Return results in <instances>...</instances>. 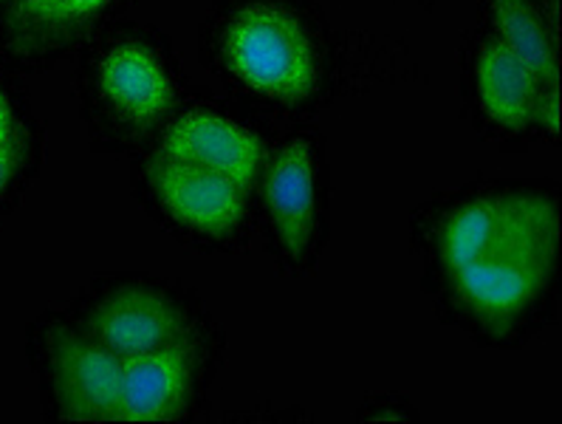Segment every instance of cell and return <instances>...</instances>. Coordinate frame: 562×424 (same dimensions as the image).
Segmentation results:
<instances>
[{
    "label": "cell",
    "instance_id": "5b68a950",
    "mask_svg": "<svg viewBox=\"0 0 562 424\" xmlns=\"http://www.w3.org/2000/svg\"><path fill=\"white\" fill-rule=\"evenodd\" d=\"M161 156L204 167L235 181L246 192L255 187L263 167V142L258 133L212 111H187L167 127Z\"/></svg>",
    "mask_w": 562,
    "mask_h": 424
},
{
    "label": "cell",
    "instance_id": "52a82bcc",
    "mask_svg": "<svg viewBox=\"0 0 562 424\" xmlns=\"http://www.w3.org/2000/svg\"><path fill=\"white\" fill-rule=\"evenodd\" d=\"M195 354L187 339L153 354L125 359L116 422H172L187 408Z\"/></svg>",
    "mask_w": 562,
    "mask_h": 424
},
{
    "label": "cell",
    "instance_id": "9c48e42d",
    "mask_svg": "<svg viewBox=\"0 0 562 424\" xmlns=\"http://www.w3.org/2000/svg\"><path fill=\"white\" fill-rule=\"evenodd\" d=\"M102 97L133 125H150L172 105L165 63L142 43H120L100 63Z\"/></svg>",
    "mask_w": 562,
    "mask_h": 424
},
{
    "label": "cell",
    "instance_id": "5bb4252c",
    "mask_svg": "<svg viewBox=\"0 0 562 424\" xmlns=\"http://www.w3.org/2000/svg\"><path fill=\"white\" fill-rule=\"evenodd\" d=\"M18 161H21V136L14 131L7 142H0V192L12 181Z\"/></svg>",
    "mask_w": 562,
    "mask_h": 424
},
{
    "label": "cell",
    "instance_id": "9a60e30c",
    "mask_svg": "<svg viewBox=\"0 0 562 424\" xmlns=\"http://www.w3.org/2000/svg\"><path fill=\"white\" fill-rule=\"evenodd\" d=\"M14 131H18V127H14L12 120V108H9L7 93L0 91V142H7Z\"/></svg>",
    "mask_w": 562,
    "mask_h": 424
},
{
    "label": "cell",
    "instance_id": "8992f818",
    "mask_svg": "<svg viewBox=\"0 0 562 424\" xmlns=\"http://www.w3.org/2000/svg\"><path fill=\"white\" fill-rule=\"evenodd\" d=\"M88 337L111 348L116 357L133 359L181 343L184 314L165 294L150 289H125L93 309Z\"/></svg>",
    "mask_w": 562,
    "mask_h": 424
},
{
    "label": "cell",
    "instance_id": "4fadbf2b",
    "mask_svg": "<svg viewBox=\"0 0 562 424\" xmlns=\"http://www.w3.org/2000/svg\"><path fill=\"white\" fill-rule=\"evenodd\" d=\"M108 0H21V18L34 23H68L80 21L105 7Z\"/></svg>",
    "mask_w": 562,
    "mask_h": 424
},
{
    "label": "cell",
    "instance_id": "7c38bea8",
    "mask_svg": "<svg viewBox=\"0 0 562 424\" xmlns=\"http://www.w3.org/2000/svg\"><path fill=\"white\" fill-rule=\"evenodd\" d=\"M492 14H495L497 41L515 52L542 86H560L557 48L537 12L529 7V0H492Z\"/></svg>",
    "mask_w": 562,
    "mask_h": 424
},
{
    "label": "cell",
    "instance_id": "6da1fadb",
    "mask_svg": "<svg viewBox=\"0 0 562 424\" xmlns=\"http://www.w3.org/2000/svg\"><path fill=\"white\" fill-rule=\"evenodd\" d=\"M560 212L542 196H517L509 224L495 244L450 275L456 292L483 320H512L546 292L557 264Z\"/></svg>",
    "mask_w": 562,
    "mask_h": 424
},
{
    "label": "cell",
    "instance_id": "30bf717a",
    "mask_svg": "<svg viewBox=\"0 0 562 424\" xmlns=\"http://www.w3.org/2000/svg\"><path fill=\"white\" fill-rule=\"evenodd\" d=\"M546 91L526 63L501 41H490L477 57V93L483 113L497 125L520 131L537 122V105Z\"/></svg>",
    "mask_w": 562,
    "mask_h": 424
},
{
    "label": "cell",
    "instance_id": "ba28073f",
    "mask_svg": "<svg viewBox=\"0 0 562 424\" xmlns=\"http://www.w3.org/2000/svg\"><path fill=\"white\" fill-rule=\"evenodd\" d=\"M266 204L278 226L285 255L300 260L314 238L317 226V196H314V153L303 140L289 142L266 170Z\"/></svg>",
    "mask_w": 562,
    "mask_h": 424
},
{
    "label": "cell",
    "instance_id": "7a4b0ae2",
    "mask_svg": "<svg viewBox=\"0 0 562 424\" xmlns=\"http://www.w3.org/2000/svg\"><path fill=\"white\" fill-rule=\"evenodd\" d=\"M224 63L244 86L274 102L297 105L319 86V63L303 23L274 3H249L221 41Z\"/></svg>",
    "mask_w": 562,
    "mask_h": 424
},
{
    "label": "cell",
    "instance_id": "3957f363",
    "mask_svg": "<svg viewBox=\"0 0 562 424\" xmlns=\"http://www.w3.org/2000/svg\"><path fill=\"white\" fill-rule=\"evenodd\" d=\"M125 359L93 337L57 332L52 337L54 397L63 419L71 422H116Z\"/></svg>",
    "mask_w": 562,
    "mask_h": 424
},
{
    "label": "cell",
    "instance_id": "277c9868",
    "mask_svg": "<svg viewBox=\"0 0 562 424\" xmlns=\"http://www.w3.org/2000/svg\"><path fill=\"white\" fill-rule=\"evenodd\" d=\"M147 179L161 207L192 233L229 235L244 219L249 192L218 172L156 153L147 165Z\"/></svg>",
    "mask_w": 562,
    "mask_h": 424
},
{
    "label": "cell",
    "instance_id": "8fae6325",
    "mask_svg": "<svg viewBox=\"0 0 562 424\" xmlns=\"http://www.w3.org/2000/svg\"><path fill=\"white\" fill-rule=\"evenodd\" d=\"M515 207V196H486L452 212L441 233V260L447 275L475 264L501 235Z\"/></svg>",
    "mask_w": 562,
    "mask_h": 424
}]
</instances>
